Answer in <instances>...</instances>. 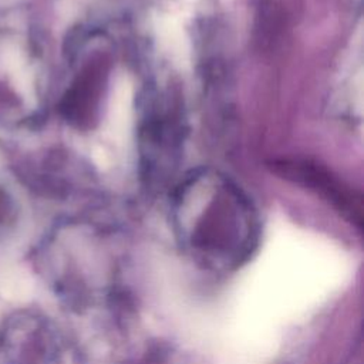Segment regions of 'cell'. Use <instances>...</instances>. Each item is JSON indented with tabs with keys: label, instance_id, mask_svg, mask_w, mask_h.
I'll return each instance as SVG.
<instances>
[{
	"label": "cell",
	"instance_id": "4",
	"mask_svg": "<svg viewBox=\"0 0 364 364\" xmlns=\"http://www.w3.org/2000/svg\"><path fill=\"white\" fill-rule=\"evenodd\" d=\"M3 199L4 198H0V223L4 222V219L7 218V213H9V208Z\"/></svg>",
	"mask_w": 364,
	"mask_h": 364
},
{
	"label": "cell",
	"instance_id": "1",
	"mask_svg": "<svg viewBox=\"0 0 364 364\" xmlns=\"http://www.w3.org/2000/svg\"><path fill=\"white\" fill-rule=\"evenodd\" d=\"M199 212L179 216L181 240L191 256L210 270H230L256 246L257 225L249 203L228 189L218 192Z\"/></svg>",
	"mask_w": 364,
	"mask_h": 364
},
{
	"label": "cell",
	"instance_id": "3",
	"mask_svg": "<svg viewBox=\"0 0 364 364\" xmlns=\"http://www.w3.org/2000/svg\"><path fill=\"white\" fill-rule=\"evenodd\" d=\"M272 171L289 181L316 191L353 220H361V196H355L354 191L324 168L307 161L279 159L272 162Z\"/></svg>",
	"mask_w": 364,
	"mask_h": 364
},
{
	"label": "cell",
	"instance_id": "2",
	"mask_svg": "<svg viewBox=\"0 0 364 364\" xmlns=\"http://www.w3.org/2000/svg\"><path fill=\"white\" fill-rule=\"evenodd\" d=\"M3 354L7 364H61V347L48 320L24 314L4 330Z\"/></svg>",
	"mask_w": 364,
	"mask_h": 364
}]
</instances>
